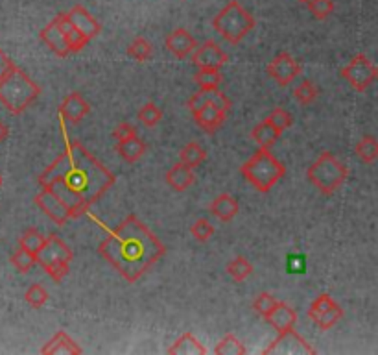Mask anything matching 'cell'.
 <instances>
[{
	"label": "cell",
	"mask_w": 378,
	"mask_h": 355,
	"mask_svg": "<svg viewBox=\"0 0 378 355\" xmlns=\"http://www.w3.org/2000/svg\"><path fill=\"white\" fill-rule=\"evenodd\" d=\"M116 176L81 143H72L39 176V186L52 191L69 207L72 219L83 217L115 186Z\"/></svg>",
	"instance_id": "cell-1"
},
{
	"label": "cell",
	"mask_w": 378,
	"mask_h": 355,
	"mask_svg": "<svg viewBox=\"0 0 378 355\" xmlns=\"http://www.w3.org/2000/svg\"><path fill=\"white\" fill-rule=\"evenodd\" d=\"M98 254L128 283H135L166 254V248L149 228L130 215L105 235Z\"/></svg>",
	"instance_id": "cell-2"
},
{
	"label": "cell",
	"mask_w": 378,
	"mask_h": 355,
	"mask_svg": "<svg viewBox=\"0 0 378 355\" xmlns=\"http://www.w3.org/2000/svg\"><path fill=\"white\" fill-rule=\"evenodd\" d=\"M39 95V85L17 65L10 75L0 80V104L4 105L11 115L22 113L26 108L34 104V101H37Z\"/></svg>",
	"instance_id": "cell-3"
},
{
	"label": "cell",
	"mask_w": 378,
	"mask_h": 355,
	"mask_svg": "<svg viewBox=\"0 0 378 355\" xmlns=\"http://www.w3.org/2000/svg\"><path fill=\"white\" fill-rule=\"evenodd\" d=\"M240 174L259 193H268L277 181L283 180L286 167L269 152V148H260L240 167Z\"/></svg>",
	"instance_id": "cell-4"
},
{
	"label": "cell",
	"mask_w": 378,
	"mask_h": 355,
	"mask_svg": "<svg viewBox=\"0 0 378 355\" xmlns=\"http://www.w3.org/2000/svg\"><path fill=\"white\" fill-rule=\"evenodd\" d=\"M212 28L229 45H238L249 32H253L255 17L240 4L238 0H231L212 19Z\"/></svg>",
	"instance_id": "cell-5"
},
{
	"label": "cell",
	"mask_w": 378,
	"mask_h": 355,
	"mask_svg": "<svg viewBox=\"0 0 378 355\" xmlns=\"http://www.w3.org/2000/svg\"><path fill=\"white\" fill-rule=\"evenodd\" d=\"M306 178L325 196L334 195L349 178L347 167L330 152H321L318 160L306 170Z\"/></svg>",
	"instance_id": "cell-6"
},
{
	"label": "cell",
	"mask_w": 378,
	"mask_h": 355,
	"mask_svg": "<svg viewBox=\"0 0 378 355\" xmlns=\"http://www.w3.org/2000/svg\"><path fill=\"white\" fill-rule=\"evenodd\" d=\"M72 257H74L72 250L67 246L65 240L60 239L58 235L46 237L45 245L41 246V250L35 254L37 265H41V269H43L55 283L65 280V276L69 274L70 271Z\"/></svg>",
	"instance_id": "cell-7"
},
{
	"label": "cell",
	"mask_w": 378,
	"mask_h": 355,
	"mask_svg": "<svg viewBox=\"0 0 378 355\" xmlns=\"http://www.w3.org/2000/svg\"><path fill=\"white\" fill-rule=\"evenodd\" d=\"M342 76L354 91L365 93L378 80V65H374L365 54H356L342 69Z\"/></svg>",
	"instance_id": "cell-8"
},
{
	"label": "cell",
	"mask_w": 378,
	"mask_h": 355,
	"mask_svg": "<svg viewBox=\"0 0 378 355\" xmlns=\"http://www.w3.org/2000/svg\"><path fill=\"white\" fill-rule=\"evenodd\" d=\"M309 318L321 331H329L344 318V309L334 302L329 292H321L309 307Z\"/></svg>",
	"instance_id": "cell-9"
},
{
	"label": "cell",
	"mask_w": 378,
	"mask_h": 355,
	"mask_svg": "<svg viewBox=\"0 0 378 355\" xmlns=\"http://www.w3.org/2000/svg\"><path fill=\"white\" fill-rule=\"evenodd\" d=\"M264 355H271V354H277V355H313L316 354V348H312V346L306 342V340L303 339V337L299 335L297 331L292 328V330L288 331H283V333H279V339H275L271 344L266 348V350L262 351Z\"/></svg>",
	"instance_id": "cell-10"
},
{
	"label": "cell",
	"mask_w": 378,
	"mask_h": 355,
	"mask_svg": "<svg viewBox=\"0 0 378 355\" xmlns=\"http://www.w3.org/2000/svg\"><path fill=\"white\" fill-rule=\"evenodd\" d=\"M268 75L271 80H275L279 85L286 87L301 75V65H299L295 58L288 52H281L279 56H275L274 60L268 63Z\"/></svg>",
	"instance_id": "cell-11"
},
{
	"label": "cell",
	"mask_w": 378,
	"mask_h": 355,
	"mask_svg": "<svg viewBox=\"0 0 378 355\" xmlns=\"http://www.w3.org/2000/svg\"><path fill=\"white\" fill-rule=\"evenodd\" d=\"M35 205L39 207L50 220H54L58 226H65L72 217H70V211L63 202L58 198V196L52 193V191L41 187V191L35 195L34 198Z\"/></svg>",
	"instance_id": "cell-12"
},
{
	"label": "cell",
	"mask_w": 378,
	"mask_h": 355,
	"mask_svg": "<svg viewBox=\"0 0 378 355\" xmlns=\"http://www.w3.org/2000/svg\"><path fill=\"white\" fill-rule=\"evenodd\" d=\"M227 61H229V56L212 39L205 41L203 45H198L192 52V63L198 69H222Z\"/></svg>",
	"instance_id": "cell-13"
},
{
	"label": "cell",
	"mask_w": 378,
	"mask_h": 355,
	"mask_svg": "<svg viewBox=\"0 0 378 355\" xmlns=\"http://www.w3.org/2000/svg\"><path fill=\"white\" fill-rule=\"evenodd\" d=\"M165 46L166 51L174 56V58H177V60H187V58L192 56V52L196 51L198 43H196L194 35L190 34L189 30H184V28H175V30H172L168 35H166Z\"/></svg>",
	"instance_id": "cell-14"
},
{
	"label": "cell",
	"mask_w": 378,
	"mask_h": 355,
	"mask_svg": "<svg viewBox=\"0 0 378 355\" xmlns=\"http://www.w3.org/2000/svg\"><path fill=\"white\" fill-rule=\"evenodd\" d=\"M264 321L268 322L277 333H283V331L292 330L295 325V322H297V311L292 305L286 304V302H277L274 309L264 316Z\"/></svg>",
	"instance_id": "cell-15"
},
{
	"label": "cell",
	"mask_w": 378,
	"mask_h": 355,
	"mask_svg": "<svg viewBox=\"0 0 378 355\" xmlns=\"http://www.w3.org/2000/svg\"><path fill=\"white\" fill-rule=\"evenodd\" d=\"M89 102L85 101L78 91H72L70 95H67L65 101L61 102L60 105L61 117H63L67 122H72V124H78L80 120H83L85 115H89Z\"/></svg>",
	"instance_id": "cell-16"
},
{
	"label": "cell",
	"mask_w": 378,
	"mask_h": 355,
	"mask_svg": "<svg viewBox=\"0 0 378 355\" xmlns=\"http://www.w3.org/2000/svg\"><path fill=\"white\" fill-rule=\"evenodd\" d=\"M54 22L61 30L63 37H65L67 45H69V49H70V54H72V52L83 51L85 45L90 41L89 37H85V35L81 34L74 25H72L69 13H58V15L54 17Z\"/></svg>",
	"instance_id": "cell-17"
},
{
	"label": "cell",
	"mask_w": 378,
	"mask_h": 355,
	"mask_svg": "<svg viewBox=\"0 0 378 355\" xmlns=\"http://www.w3.org/2000/svg\"><path fill=\"white\" fill-rule=\"evenodd\" d=\"M69 17L72 20V25L85 35V37H96V35L102 32V25H100L98 20L95 17L90 15V11L87 8H83L81 4H76L72 10L69 11Z\"/></svg>",
	"instance_id": "cell-18"
},
{
	"label": "cell",
	"mask_w": 378,
	"mask_h": 355,
	"mask_svg": "<svg viewBox=\"0 0 378 355\" xmlns=\"http://www.w3.org/2000/svg\"><path fill=\"white\" fill-rule=\"evenodd\" d=\"M41 354L45 355H58V354H63V355H80L83 354V350H81V346L76 342L72 337H69L65 333V331H58L52 339L46 342L43 348H41Z\"/></svg>",
	"instance_id": "cell-19"
},
{
	"label": "cell",
	"mask_w": 378,
	"mask_h": 355,
	"mask_svg": "<svg viewBox=\"0 0 378 355\" xmlns=\"http://www.w3.org/2000/svg\"><path fill=\"white\" fill-rule=\"evenodd\" d=\"M39 39L43 41L55 56H60V58H67V56L70 54V49L69 45H67L65 37H63L61 30L54 22V19L50 20L48 25L39 32Z\"/></svg>",
	"instance_id": "cell-20"
},
{
	"label": "cell",
	"mask_w": 378,
	"mask_h": 355,
	"mask_svg": "<svg viewBox=\"0 0 378 355\" xmlns=\"http://www.w3.org/2000/svg\"><path fill=\"white\" fill-rule=\"evenodd\" d=\"M194 181L196 176L194 172H192V169H190L189 165L181 163V161L180 163H175L174 167H170V170L166 172V183L174 191H180V193H183V191L194 186Z\"/></svg>",
	"instance_id": "cell-21"
},
{
	"label": "cell",
	"mask_w": 378,
	"mask_h": 355,
	"mask_svg": "<svg viewBox=\"0 0 378 355\" xmlns=\"http://www.w3.org/2000/svg\"><path fill=\"white\" fill-rule=\"evenodd\" d=\"M209 211L216 219L222 220V222H231L234 217L238 215L240 205L238 202H236V198H233L229 193H224V195H220L218 198H214Z\"/></svg>",
	"instance_id": "cell-22"
},
{
	"label": "cell",
	"mask_w": 378,
	"mask_h": 355,
	"mask_svg": "<svg viewBox=\"0 0 378 355\" xmlns=\"http://www.w3.org/2000/svg\"><path fill=\"white\" fill-rule=\"evenodd\" d=\"M194 119H196V124L201 128L203 131H207L209 136H212V134H216V131L224 126L225 122V113H222V111H218L216 108H212V105H205L203 110H199L198 113H194Z\"/></svg>",
	"instance_id": "cell-23"
},
{
	"label": "cell",
	"mask_w": 378,
	"mask_h": 355,
	"mask_svg": "<svg viewBox=\"0 0 378 355\" xmlns=\"http://www.w3.org/2000/svg\"><path fill=\"white\" fill-rule=\"evenodd\" d=\"M146 148L148 146H146V143L139 136L116 143V152H119V155L126 163H137L146 154Z\"/></svg>",
	"instance_id": "cell-24"
},
{
	"label": "cell",
	"mask_w": 378,
	"mask_h": 355,
	"mask_svg": "<svg viewBox=\"0 0 378 355\" xmlns=\"http://www.w3.org/2000/svg\"><path fill=\"white\" fill-rule=\"evenodd\" d=\"M170 355H205L207 348H205L192 333H183L180 339L175 340L174 344L168 348Z\"/></svg>",
	"instance_id": "cell-25"
},
{
	"label": "cell",
	"mask_w": 378,
	"mask_h": 355,
	"mask_svg": "<svg viewBox=\"0 0 378 355\" xmlns=\"http://www.w3.org/2000/svg\"><path fill=\"white\" fill-rule=\"evenodd\" d=\"M251 137H253V141L260 146V148H271V146L279 141L281 134L275 130L274 126L269 124L268 120L264 119L262 122H259V124L255 126L253 131H251Z\"/></svg>",
	"instance_id": "cell-26"
},
{
	"label": "cell",
	"mask_w": 378,
	"mask_h": 355,
	"mask_svg": "<svg viewBox=\"0 0 378 355\" xmlns=\"http://www.w3.org/2000/svg\"><path fill=\"white\" fill-rule=\"evenodd\" d=\"M354 154L358 155L363 163H373L378 160V139L373 136H363L354 146Z\"/></svg>",
	"instance_id": "cell-27"
},
{
	"label": "cell",
	"mask_w": 378,
	"mask_h": 355,
	"mask_svg": "<svg viewBox=\"0 0 378 355\" xmlns=\"http://www.w3.org/2000/svg\"><path fill=\"white\" fill-rule=\"evenodd\" d=\"M180 160L181 163L189 165L190 169H196L207 160V150L199 143H189L184 145L180 152Z\"/></svg>",
	"instance_id": "cell-28"
},
{
	"label": "cell",
	"mask_w": 378,
	"mask_h": 355,
	"mask_svg": "<svg viewBox=\"0 0 378 355\" xmlns=\"http://www.w3.org/2000/svg\"><path fill=\"white\" fill-rule=\"evenodd\" d=\"M194 82L198 84L199 89L210 91L222 85L224 76H222L220 69H198V72L194 75Z\"/></svg>",
	"instance_id": "cell-29"
},
{
	"label": "cell",
	"mask_w": 378,
	"mask_h": 355,
	"mask_svg": "<svg viewBox=\"0 0 378 355\" xmlns=\"http://www.w3.org/2000/svg\"><path fill=\"white\" fill-rule=\"evenodd\" d=\"M227 274H229L234 281L242 283V281H245L249 276L253 274V265H251L245 257H242V255H236L233 261L227 263Z\"/></svg>",
	"instance_id": "cell-30"
},
{
	"label": "cell",
	"mask_w": 378,
	"mask_h": 355,
	"mask_svg": "<svg viewBox=\"0 0 378 355\" xmlns=\"http://www.w3.org/2000/svg\"><path fill=\"white\" fill-rule=\"evenodd\" d=\"M151 54H154V46H151V43H149L148 39H144V37H135L130 45H128V56L133 58L135 61H139V63L148 61L149 58H151Z\"/></svg>",
	"instance_id": "cell-31"
},
{
	"label": "cell",
	"mask_w": 378,
	"mask_h": 355,
	"mask_svg": "<svg viewBox=\"0 0 378 355\" xmlns=\"http://www.w3.org/2000/svg\"><path fill=\"white\" fill-rule=\"evenodd\" d=\"M214 354L216 355H244V354H248V350H245V346L242 344V342L233 335V333H229V335H225L224 339L220 340L218 346L214 348Z\"/></svg>",
	"instance_id": "cell-32"
},
{
	"label": "cell",
	"mask_w": 378,
	"mask_h": 355,
	"mask_svg": "<svg viewBox=\"0 0 378 355\" xmlns=\"http://www.w3.org/2000/svg\"><path fill=\"white\" fill-rule=\"evenodd\" d=\"M46 237L41 233L39 230H35V228H28V230L20 235L19 239V246L20 248H25V250L32 252V254H37L41 250V246L45 245Z\"/></svg>",
	"instance_id": "cell-33"
},
{
	"label": "cell",
	"mask_w": 378,
	"mask_h": 355,
	"mask_svg": "<svg viewBox=\"0 0 378 355\" xmlns=\"http://www.w3.org/2000/svg\"><path fill=\"white\" fill-rule=\"evenodd\" d=\"M10 261H11V265L15 266L17 272H20V274H28V272L34 269L35 263H37V259H35V254L25 250V248H20V246L15 254H11Z\"/></svg>",
	"instance_id": "cell-34"
},
{
	"label": "cell",
	"mask_w": 378,
	"mask_h": 355,
	"mask_svg": "<svg viewBox=\"0 0 378 355\" xmlns=\"http://www.w3.org/2000/svg\"><path fill=\"white\" fill-rule=\"evenodd\" d=\"M25 300L32 309H41V307H45L46 302H48V290L43 285H39V283H34V285L26 289Z\"/></svg>",
	"instance_id": "cell-35"
},
{
	"label": "cell",
	"mask_w": 378,
	"mask_h": 355,
	"mask_svg": "<svg viewBox=\"0 0 378 355\" xmlns=\"http://www.w3.org/2000/svg\"><path fill=\"white\" fill-rule=\"evenodd\" d=\"M318 95H319L318 87H316V85H313L310 80H303L294 89L295 101H297L299 104H303V105L312 104V102L316 101V98H318Z\"/></svg>",
	"instance_id": "cell-36"
},
{
	"label": "cell",
	"mask_w": 378,
	"mask_h": 355,
	"mask_svg": "<svg viewBox=\"0 0 378 355\" xmlns=\"http://www.w3.org/2000/svg\"><path fill=\"white\" fill-rule=\"evenodd\" d=\"M266 120H268L269 124L274 126L275 130L279 131V134H283L284 130H288L290 126H292V122H294V117L290 115L286 110H283V108H275V110L271 111L268 117H266Z\"/></svg>",
	"instance_id": "cell-37"
},
{
	"label": "cell",
	"mask_w": 378,
	"mask_h": 355,
	"mask_svg": "<svg viewBox=\"0 0 378 355\" xmlns=\"http://www.w3.org/2000/svg\"><path fill=\"white\" fill-rule=\"evenodd\" d=\"M161 119H163V111L154 102H148L139 110V120L148 128H154V126L159 124Z\"/></svg>",
	"instance_id": "cell-38"
},
{
	"label": "cell",
	"mask_w": 378,
	"mask_h": 355,
	"mask_svg": "<svg viewBox=\"0 0 378 355\" xmlns=\"http://www.w3.org/2000/svg\"><path fill=\"white\" fill-rule=\"evenodd\" d=\"M306 6H309L310 13H312L318 20L329 19V17L334 13V10H336V6H334L332 0H309Z\"/></svg>",
	"instance_id": "cell-39"
},
{
	"label": "cell",
	"mask_w": 378,
	"mask_h": 355,
	"mask_svg": "<svg viewBox=\"0 0 378 355\" xmlns=\"http://www.w3.org/2000/svg\"><path fill=\"white\" fill-rule=\"evenodd\" d=\"M190 233L198 243H207L214 235V226L207 219H198L190 226Z\"/></svg>",
	"instance_id": "cell-40"
},
{
	"label": "cell",
	"mask_w": 378,
	"mask_h": 355,
	"mask_svg": "<svg viewBox=\"0 0 378 355\" xmlns=\"http://www.w3.org/2000/svg\"><path fill=\"white\" fill-rule=\"evenodd\" d=\"M275 305H277V298H275L274 295H271V292H260L259 296H257V298H255V302H253V309H255V313H257V315L259 316H266L269 313V311L274 309Z\"/></svg>",
	"instance_id": "cell-41"
},
{
	"label": "cell",
	"mask_w": 378,
	"mask_h": 355,
	"mask_svg": "<svg viewBox=\"0 0 378 355\" xmlns=\"http://www.w3.org/2000/svg\"><path fill=\"white\" fill-rule=\"evenodd\" d=\"M207 93H209V104L227 115V111L231 110V101L227 98V95H225V93H222V91H220V87L207 91Z\"/></svg>",
	"instance_id": "cell-42"
},
{
	"label": "cell",
	"mask_w": 378,
	"mask_h": 355,
	"mask_svg": "<svg viewBox=\"0 0 378 355\" xmlns=\"http://www.w3.org/2000/svg\"><path fill=\"white\" fill-rule=\"evenodd\" d=\"M205 105H209V93L203 89H199L196 95L190 96V101L187 102V108H189V111L194 115V113H198L199 110H203Z\"/></svg>",
	"instance_id": "cell-43"
},
{
	"label": "cell",
	"mask_w": 378,
	"mask_h": 355,
	"mask_svg": "<svg viewBox=\"0 0 378 355\" xmlns=\"http://www.w3.org/2000/svg\"><path fill=\"white\" fill-rule=\"evenodd\" d=\"M135 136H137V130H135V126H131L130 122H120L115 130H113V139H115L116 143L126 141V139H131V137H135Z\"/></svg>",
	"instance_id": "cell-44"
},
{
	"label": "cell",
	"mask_w": 378,
	"mask_h": 355,
	"mask_svg": "<svg viewBox=\"0 0 378 355\" xmlns=\"http://www.w3.org/2000/svg\"><path fill=\"white\" fill-rule=\"evenodd\" d=\"M13 69H15V63H13V61L8 58V54L0 49V80H2L4 76L10 75Z\"/></svg>",
	"instance_id": "cell-45"
},
{
	"label": "cell",
	"mask_w": 378,
	"mask_h": 355,
	"mask_svg": "<svg viewBox=\"0 0 378 355\" xmlns=\"http://www.w3.org/2000/svg\"><path fill=\"white\" fill-rule=\"evenodd\" d=\"M8 134H10V131H8V126H6L4 122L0 120V143H2V141L8 137Z\"/></svg>",
	"instance_id": "cell-46"
},
{
	"label": "cell",
	"mask_w": 378,
	"mask_h": 355,
	"mask_svg": "<svg viewBox=\"0 0 378 355\" xmlns=\"http://www.w3.org/2000/svg\"><path fill=\"white\" fill-rule=\"evenodd\" d=\"M2 183H4V180H2V174H0V187H2Z\"/></svg>",
	"instance_id": "cell-47"
},
{
	"label": "cell",
	"mask_w": 378,
	"mask_h": 355,
	"mask_svg": "<svg viewBox=\"0 0 378 355\" xmlns=\"http://www.w3.org/2000/svg\"><path fill=\"white\" fill-rule=\"evenodd\" d=\"M299 2H304V4H306V2H309V0H299Z\"/></svg>",
	"instance_id": "cell-48"
}]
</instances>
